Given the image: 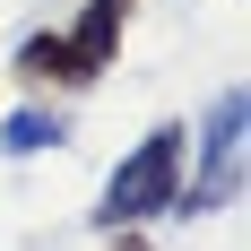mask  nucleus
Wrapping results in <instances>:
<instances>
[{"instance_id":"nucleus-1","label":"nucleus","mask_w":251,"mask_h":251,"mask_svg":"<svg viewBox=\"0 0 251 251\" xmlns=\"http://www.w3.org/2000/svg\"><path fill=\"white\" fill-rule=\"evenodd\" d=\"M122 26H130V0H87L70 26H52V35H26L9 70H18L35 96H87V87L113 70V52H122Z\"/></svg>"},{"instance_id":"nucleus-2","label":"nucleus","mask_w":251,"mask_h":251,"mask_svg":"<svg viewBox=\"0 0 251 251\" xmlns=\"http://www.w3.org/2000/svg\"><path fill=\"white\" fill-rule=\"evenodd\" d=\"M182 122H156L139 148L104 174V200H96V226L104 234H139L156 217H174V191H182Z\"/></svg>"},{"instance_id":"nucleus-3","label":"nucleus","mask_w":251,"mask_h":251,"mask_svg":"<svg viewBox=\"0 0 251 251\" xmlns=\"http://www.w3.org/2000/svg\"><path fill=\"white\" fill-rule=\"evenodd\" d=\"M243 191V87L208 104V130H200V174L174 191V217H217V208Z\"/></svg>"},{"instance_id":"nucleus-4","label":"nucleus","mask_w":251,"mask_h":251,"mask_svg":"<svg viewBox=\"0 0 251 251\" xmlns=\"http://www.w3.org/2000/svg\"><path fill=\"white\" fill-rule=\"evenodd\" d=\"M0 148H9V156H44V148H61V113H52V104L9 113V122H0Z\"/></svg>"}]
</instances>
